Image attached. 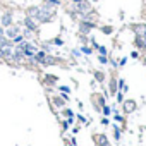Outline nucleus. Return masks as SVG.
I'll return each mask as SVG.
<instances>
[{
    "mask_svg": "<svg viewBox=\"0 0 146 146\" xmlns=\"http://www.w3.org/2000/svg\"><path fill=\"white\" fill-rule=\"evenodd\" d=\"M45 4H48V5H52V7H58L60 2H58V0H46Z\"/></svg>",
    "mask_w": 146,
    "mask_h": 146,
    "instance_id": "nucleus-13",
    "label": "nucleus"
},
{
    "mask_svg": "<svg viewBox=\"0 0 146 146\" xmlns=\"http://www.w3.org/2000/svg\"><path fill=\"white\" fill-rule=\"evenodd\" d=\"M53 16H55V7H52V5L45 4L43 7H40L36 19H40V21H43V23H48V21H50Z\"/></svg>",
    "mask_w": 146,
    "mask_h": 146,
    "instance_id": "nucleus-1",
    "label": "nucleus"
},
{
    "mask_svg": "<svg viewBox=\"0 0 146 146\" xmlns=\"http://www.w3.org/2000/svg\"><path fill=\"white\" fill-rule=\"evenodd\" d=\"M7 35H9V38H14V36H17L19 35V28L17 26H9V29H7Z\"/></svg>",
    "mask_w": 146,
    "mask_h": 146,
    "instance_id": "nucleus-8",
    "label": "nucleus"
},
{
    "mask_svg": "<svg viewBox=\"0 0 146 146\" xmlns=\"http://www.w3.org/2000/svg\"><path fill=\"white\" fill-rule=\"evenodd\" d=\"M98 50H100V53H103V55L107 53V50H105V46H98Z\"/></svg>",
    "mask_w": 146,
    "mask_h": 146,
    "instance_id": "nucleus-16",
    "label": "nucleus"
},
{
    "mask_svg": "<svg viewBox=\"0 0 146 146\" xmlns=\"http://www.w3.org/2000/svg\"><path fill=\"white\" fill-rule=\"evenodd\" d=\"M96 141L102 144V146H108V139L103 136V134H100V136H96Z\"/></svg>",
    "mask_w": 146,
    "mask_h": 146,
    "instance_id": "nucleus-10",
    "label": "nucleus"
},
{
    "mask_svg": "<svg viewBox=\"0 0 146 146\" xmlns=\"http://www.w3.org/2000/svg\"><path fill=\"white\" fill-rule=\"evenodd\" d=\"M72 2H74V4H78V2H81V0H72Z\"/></svg>",
    "mask_w": 146,
    "mask_h": 146,
    "instance_id": "nucleus-21",
    "label": "nucleus"
},
{
    "mask_svg": "<svg viewBox=\"0 0 146 146\" xmlns=\"http://www.w3.org/2000/svg\"><path fill=\"white\" fill-rule=\"evenodd\" d=\"M2 38H4V29L0 28V40H2Z\"/></svg>",
    "mask_w": 146,
    "mask_h": 146,
    "instance_id": "nucleus-20",
    "label": "nucleus"
},
{
    "mask_svg": "<svg viewBox=\"0 0 146 146\" xmlns=\"http://www.w3.org/2000/svg\"><path fill=\"white\" fill-rule=\"evenodd\" d=\"M24 24H26V28H28L29 31H36V28H38V26H36V23L33 21V17H29V16L26 17V21H24Z\"/></svg>",
    "mask_w": 146,
    "mask_h": 146,
    "instance_id": "nucleus-7",
    "label": "nucleus"
},
{
    "mask_svg": "<svg viewBox=\"0 0 146 146\" xmlns=\"http://www.w3.org/2000/svg\"><path fill=\"white\" fill-rule=\"evenodd\" d=\"M38 11H40V7H31L29 9V17H36L38 16Z\"/></svg>",
    "mask_w": 146,
    "mask_h": 146,
    "instance_id": "nucleus-12",
    "label": "nucleus"
},
{
    "mask_svg": "<svg viewBox=\"0 0 146 146\" xmlns=\"http://www.w3.org/2000/svg\"><path fill=\"white\" fill-rule=\"evenodd\" d=\"M96 78H98V81H102L103 79V74H102V72H96Z\"/></svg>",
    "mask_w": 146,
    "mask_h": 146,
    "instance_id": "nucleus-17",
    "label": "nucleus"
},
{
    "mask_svg": "<svg viewBox=\"0 0 146 146\" xmlns=\"http://www.w3.org/2000/svg\"><path fill=\"white\" fill-rule=\"evenodd\" d=\"M43 64H45V65H53V64H55V58L45 55V57H43Z\"/></svg>",
    "mask_w": 146,
    "mask_h": 146,
    "instance_id": "nucleus-11",
    "label": "nucleus"
},
{
    "mask_svg": "<svg viewBox=\"0 0 146 146\" xmlns=\"http://www.w3.org/2000/svg\"><path fill=\"white\" fill-rule=\"evenodd\" d=\"M134 29V33H136V36H146V24H139V26H134L132 28Z\"/></svg>",
    "mask_w": 146,
    "mask_h": 146,
    "instance_id": "nucleus-5",
    "label": "nucleus"
},
{
    "mask_svg": "<svg viewBox=\"0 0 146 146\" xmlns=\"http://www.w3.org/2000/svg\"><path fill=\"white\" fill-rule=\"evenodd\" d=\"M12 46L11 45H0V58H12Z\"/></svg>",
    "mask_w": 146,
    "mask_h": 146,
    "instance_id": "nucleus-3",
    "label": "nucleus"
},
{
    "mask_svg": "<svg viewBox=\"0 0 146 146\" xmlns=\"http://www.w3.org/2000/svg\"><path fill=\"white\" fill-rule=\"evenodd\" d=\"M76 11L79 14H88V12H91V5H90V2H86V0H81V2L76 4Z\"/></svg>",
    "mask_w": 146,
    "mask_h": 146,
    "instance_id": "nucleus-2",
    "label": "nucleus"
},
{
    "mask_svg": "<svg viewBox=\"0 0 146 146\" xmlns=\"http://www.w3.org/2000/svg\"><path fill=\"white\" fill-rule=\"evenodd\" d=\"M83 52H84V53H91V48H88V46H84V48H83Z\"/></svg>",
    "mask_w": 146,
    "mask_h": 146,
    "instance_id": "nucleus-18",
    "label": "nucleus"
},
{
    "mask_svg": "<svg viewBox=\"0 0 146 146\" xmlns=\"http://www.w3.org/2000/svg\"><path fill=\"white\" fill-rule=\"evenodd\" d=\"M115 88H117V83H115V81H112V83H110V91H112V93H115Z\"/></svg>",
    "mask_w": 146,
    "mask_h": 146,
    "instance_id": "nucleus-15",
    "label": "nucleus"
},
{
    "mask_svg": "<svg viewBox=\"0 0 146 146\" xmlns=\"http://www.w3.org/2000/svg\"><path fill=\"white\" fill-rule=\"evenodd\" d=\"M103 112H105V113L108 115V113H110V108H108V107H103Z\"/></svg>",
    "mask_w": 146,
    "mask_h": 146,
    "instance_id": "nucleus-19",
    "label": "nucleus"
},
{
    "mask_svg": "<svg viewBox=\"0 0 146 146\" xmlns=\"http://www.w3.org/2000/svg\"><path fill=\"white\" fill-rule=\"evenodd\" d=\"M0 21H2V26H11L12 24V14L11 12H5V14H2L0 16Z\"/></svg>",
    "mask_w": 146,
    "mask_h": 146,
    "instance_id": "nucleus-4",
    "label": "nucleus"
},
{
    "mask_svg": "<svg viewBox=\"0 0 146 146\" xmlns=\"http://www.w3.org/2000/svg\"><path fill=\"white\" fill-rule=\"evenodd\" d=\"M93 28H95V24H93V23H90V21H83V23H81V31H83L84 35H86V33H90Z\"/></svg>",
    "mask_w": 146,
    "mask_h": 146,
    "instance_id": "nucleus-6",
    "label": "nucleus"
},
{
    "mask_svg": "<svg viewBox=\"0 0 146 146\" xmlns=\"http://www.w3.org/2000/svg\"><path fill=\"white\" fill-rule=\"evenodd\" d=\"M124 108H125V112H134V110H136V103H134L132 100H129V102L124 103Z\"/></svg>",
    "mask_w": 146,
    "mask_h": 146,
    "instance_id": "nucleus-9",
    "label": "nucleus"
},
{
    "mask_svg": "<svg viewBox=\"0 0 146 146\" xmlns=\"http://www.w3.org/2000/svg\"><path fill=\"white\" fill-rule=\"evenodd\" d=\"M53 103H55L57 107H62V105H64V103H62V100H60V98H57V96L53 98Z\"/></svg>",
    "mask_w": 146,
    "mask_h": 146,
    "instance_id": "nucleus-14",
    "label": "nucleus"
}]
</instances>
